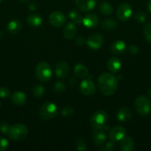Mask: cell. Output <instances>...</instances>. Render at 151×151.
Instances as JSON below:
<instances>
[{
    "label": "cell",
    "mask_w": 151,
    "mask_h": 151,
    "mask_svg": "<svg viewBox=\"0 0 151 151\" xmlns=\"http://www.w3.org/2000/svg\"><path fill=\"white\" fill-rule=\"evenodd\" d=\"M98 86L104 95L111 96L116 91L118 88V80L111 73L103 72L98 80Z\"/></svg>",
    "instance_id": "obj_1"
},
{
    "label": "cell",
    "mask_w": 151,
    "mask_h": 151,
    "mask_svg": "<svg viewBox=\"0 0 151 151\" xmlns=\"http://www.w3.org/2000/svg\"><path fill=\"white\" fill-rule=\"evenodd\" d=\"M139 47L136 45H131L129 47V52H130V54L132 55H136L139 52Z\"/></svg>",
    "instance_id": "obj_38"
},
{
    "label": "cell",
    "mask_w": 151,
    "mask_h": 151,
    "mask_svg": "<svg viewBox=\"0 0 151 151\" xmlns=\"http://www.w3.org/2000/svg\"><path fill=\"white\" fill-rule=\"evenodd\" d=\"M42 22V17L37 13H33V14L29 15L27 18L28 24L33 27H38L41 26Z\"/></svg>",
    "instance_id": "obj_23"
},
{
    "label": "cell",
    "mask_w": 151,
    "mask_h": 151,
    "mask_svg": "<svg viewBox=\"0 0 151 151\" xmlns=\"http://www.w3.org/2000/svg\"><path fill=\"white\" fill-rule=\"evenodd\" d=\"M118 26V23L114 19H106L103 20L101 23V27L104 30L110 31L113 30Z\"/></svg>",
    "instance_id": "obj_25"
},
{
    "label": "cell",
    "mask_w": 151,
    "mask_h": 151,
    "mask_svg": "<svg viewBox=\"0 0 151 151\" xmlns=\"http://www.w3.org/2000/svg\"><path fill=\"white\" fill-rule=\"evenodd\" d=\"M29 7H30V8L31 10H34L36 8V4H35V5H34L33 3L32 2V3H30V4Z\"/></svg>",
    "instance_id": "obj_40"
},
{
    "label": "cell",
    "mask_w": 151,
    "mask_h": 151,
    "mask_svg": "<svg viewBox=\"0 0 151 151\" xmlns=\"http://www.w3.org/2000/svg\"><path fill=\"white\" fill-rule=\"evenodd\" d=\"M80 91L84 95L90 96L96 93V87L91 80L85 79L80 83Z\"/></svg>",
    "instance_id": "obj_9"
},
{
    "label": "cell",
    "mask_w": 151,
    "mask_h": 151,
    "mask_svg": "<svg viewBox=\"0 0 151 151\" xmlns=\"http://www.w3.org/2000/svg\"><path fill=\"white\" fill-rule=\"evenodd\" d=\"M125 134L126 129L124 128V127L121 126V125H116L110 131L109 139L111 141L115 142L121 141L125 137Z\"/></svg>",
    "instance_id": "obj_10"
},
{
    "label": "cell",
    "mask_w": 151,
    "mask_h": 151,
    "mask_svg": "<svg viewBox=\"0 0 151 151\" xmlns=\"http://www.w3.org/2000/svg\"><path fill=\"white\" fill-rule=\"evenodd\" d=\"M76 148L78 150L84 151L87 149V145H86L85 142L82 139H78L76 141Z\"/></svg>",
    "instance_id": "obj_35"
},
{
    "label": "cell",
    "mask_w": 151,
    "mask_h": 151,
    "mask_svg": "<svg viewBox=\"0 0 151 151\" xmlns=\"http://www.w3.org/2000/svg\"><path fill=\"white\" fill-rule=\"evenodd\" d=\"M65 90V85L62 82H56L53 86V91L56 94H60L62 93Z\"/></svg>",
    "instance_id": "obj_31"
},
{
    "label": "cell",
    "mask_w": 151,
    "mask_h": 151,
    "mask_svg": "<svg viewBox=\"0 0 151 151\" xmlns=\"http://www.w3.org/2000/svg\"><path fill=\"white\" fill-rule=\"evenodd\" d=\"M135 148V142L130 137H124L120 141V149L122 151H132Z\"/></svg>",
    "instance_id": "obj_19"
},
{
    "label": "cell",
    "mask_w": 151,
    "mask_h": 151,
    "mask_svg": "<svg viewBox=\"0 0 151 151\" xmlns=\"http://www.w3.org/2000/svg\"><path fill=\"white\" fill-rule=\"evenodd\" d=\"M18 1H23V2H24V1H28V0H18Z\"/></svg>",
    "instance_id": "obj_44"
},
{
    "label": "cell",
    "mask_w": 151,
    "mask_h": 151,
    "mask_svg": "<svg viewBox=\"0 0 151 151\" xmlns=\"http://www.w3.org/2000/svg\"><path fill=\"white\" fill-rule=\"evenodd\" d=\"M147 6V8L148 10H150V12H151V0H149V1H148Z\"/></svg>",
    "instance_id": "obj_41"
},
{
    "label": "cell",
    "mask_w": 151,
    "mask_h": 151,
    "mask_svg": "<svg viewBox=\"0 0 151 151\" xmlns=\"http://www.w3.org/2000/svg\"><path fill=\"white\" fill-rule=\"evenodd\" d=\"M103 147H102V150L103 151H112L115 149V143L113 141L107 142L105 145H103Z\"/></svg>",
    "instance_id": "obj_34"
},
{
    "label": "cell",
    "mask_w": 151,
    "mask_h": 151,
    "mask_svg": "<svg viewBox=\"0 0 151 151\" xmlns=\"http://www.w3.org/2000/svg\"><path fill=\"white\" fill-rule=\"evenodd\" d=\"M126 44L123 41L118 40L113 43L110 47V50L113 54L115 55H121L124 53L126 51Z\"/></svg>",
    "instance_id": "obj_16"
},
{
    "label": "cell",
    "mask_w": 151,
    "mask_h": 151,
    "mask_svg": "<svg viewBox=\"0 0 151 151\" xmlns=\"http://www.w3.org/2000/svg\"><path fill=\"white\" fill-rule=\"evenodd\" d=\"M0 107H1V102H0Z\"/></svg>",
    "instance_id": "obj_46"
},
{
    "label": "cell",
    "mask_w": 151,
    "mask_h": 151,
    "mask_svg": "<svg viewBox=\"0 0 151 151\" xmlns=\"http://www.w3.org/2000/svg\"><path fill=\"white\" fill-rule=\"evenodd\" d=\"M135 19L139 23H144L147 19V15L142 11H139L135 14Z\"/></svg>",
    "instance_id": "obj_30"
},
{
    "label": "cell",
    "mask_w": 151,
    "mask_h": 151,
    "mask_svg": "<svg viewBox=\"0 0 151 151\" xmlns=\"http://www.w3.org/2000/svg\"><path fill=\"white\" fill-rule=\"evenodd\" d=\"M108 114L103 110L95 112L90 118V125L95 130H102L107 125Z\"/></svg>",
    "instance_id": "obj_5"
},
{
    "label": "cell",
    "mask_w": 151,
    "mask_h": 151,
    "mask_svg": "<svg viewBox=\"0 0 151 151\" xmlns=\"http://www.w3.org/2000/svg\"><path fill=\"white\" fill-rule=\"evenodd\" d=\"M144 35L145 39L151 43V23L147 24L144 27Z\"/></svg>",
    "instance_id": "obj_29"
},
{
    "label": "cell",
    "mask_w": 151,
    "mask_h": 151,
    "mask_svg": "<svg viewBox=\"0 0 151 151\" xmlns=\"http://www.w3.org/2000/svg\"><path fill=\"white\" fill-rule=\"evenodd\" d=\"M58 109L56 104L51 102L43 103L39 108L38 116L42 120H49L53 119L57 115Z\"/></svg>",
    "instance_id": "obj_3"
},
{
    "label": "cell",
    "mask_w": 151,
    "mask_h": 151,
    "mask_svg": "<svg viewBox=\"0 0 151 151\" xmlns=\"http://www.w3.org/2000/svg\"><path fill=\"white\" fill-rule=\"evenodd\" d=\"M131 110L129 108L122 107L118 109L116 114V119L120 122H126L130 120L132 117Z\"/></svg>",
    "instance_id": "obj_15"
},
{
    "label": "cell",
    "mask_w": 151,
    "mask_h": 151,
    "mask_svg": "<svg viewBox=\"0 0 151 151\" xmlns=\"http://www.w3.org/2000/svg\"><path fill=\"white\" fill-rule=\"evenodd\" d=\"M49 23L54 27H61L66 22V16L60 11H54L51 13L48 18Z\"/></svg>",
    "instance_id": "obj_8"
},
{
    "label": "cell",
    "mask_w": 151,
    "mask_h": 151,
    "mask_svg": "<svg viewBox=\"0 0 151 151\" xmlns=\"http://www.w3.org/2000/svg\"><path fill=\"white\" fill-rule=\"evenodd\" d=\"M76 5L82 12H90L96 7V0H75Z\"/></svg>",
    "instance_id": "obj_12"
},
{
    "label": "cell",
    "mask_w": 151,
    "mask_h": 151,
    "mask_svg": "<svg viewBox=\"0 0 151 151\" xmlns=\"http://www.w3.org/2000/svg\"><path fill=\"white\" fill-rule=\"evenodd\" d=\"M44 86L41 84H36L32 88V92L33 94L36 97H41L44 94Z\"/></svg>",
    "instance_id": "obj_28"
},
{
    "label": "cell",
    "mask_w": 151,
    "mask_h": 151,
    "mask_svg": "<svg viewBox=\"0 0 151 151\" xmlns=\"http://www.w3.org/2000/svg\"><path fill=\"white\" fill-rule=\"evenodd\" d=\"M133 10L131 6L127 3H122L117 8L115 15L116 17L121 22H126L132 16Z\"/></svg>",
    "instance_id": "obj_7"
},
{
    "label": "cell",
    "mask_w": 151,
    "mask_h": 151,
    "mask_svg": "<svg viewBox=\"0 0 151 151\" xmlns=\"http://www.w3.org/2000/svg\"><path fill=\"white\" fill-rule=\"evenodd\" d=\"M74 75L78 78H84L88 76V69L84 65L78 63L74 67Z\"/></svg>",
    "instance_id": "obj_24"
},
{
    "label": "cell",
    "mask_w": 151,
    "mask_h": 151,
    "mask_svg": "<svg viewBox=\"0 0 151 151\" xmlns=\"http://www.w3.org/2000/svg\"><path fill=\"white\" fill-rule=\"evenodd\" d=\"M107 139V136L105 131L102 130H96L93 135V142L97 147L102 146L105 143Z\"/></svg>",
    "instance_id": "obj_18"
},
{
    "label": "cell",
    "mask_w": 151,
    "mask_h": 151,
    "mask_svg": "<svg viewBox=\"0 0 151 151\" xmlns=\"http://www.w3.org/2000/svg\"><path fill=\"white\" fill-rule=\"evenodd\" d=\"M82 24L87 28H94L99 24V17L95 13H89L83 18Z\"/></svg>",
    "instance_id": "obj_14"
},
{
    "label": "cell",
    "mask_w": 151,
    "mask_h": 151,
    "mask_svg": "<svg viewBox=\"0 0 151 151\" xmlns=\"http://www.w3.org/2000/svg\"><path fill=\"white\" fill-rule=\"evenodd\" d=\"M11 101L15 106H24L27 103V97L22 91H16L11 95Z\"/></svg>",
    "instance_id": "obj_17"
},
{
    "label": "cell",
    "mask_w": 151,
    "mask_h": 151,
    "mask_svg": "<svg viewBox=\"0 0 151 151\" xmlns=\"http://www.w3.org/2000/svg\"><path fill=\"white\" fill-rule=\"evenodd\" d=\"M68 16H69L70 19L73 21L76 24H82V16H81L79 13L76 10H71L68 13Z\"/></svg>",
    "instance_id": "obj_27"
},
{
    "label": "cell",
    "mask_w": 151,
    "mask_h": 151,
    "mask_svg": "<svg viewBox=\"0 0 151 151\" xmlns=\"http://www.w3.org/2000/svg\"><path fill=\"white\" fill-rule=\"evenodd\" d=\"M69 72L70 66L66 61H60L56 66L55 72L57 78L61 79L67 78L69 75Z\"/></svg>",
    "instance_id": "obj_13"
},
{
    "label": "cell",
    "mask_w": 151,
    "mask_h": 151,
    "mask_svg": "<svg viewBox=\"0 0 151 151\" xmlns=\"http://www.w3.org/2000/svg\"><path fill=\"white\" fill-rule=\"evenodd\" d=\"M7 30L12 34H17L22 28V24L19 19H15L7 24Z\"/></svg>",
    "instance_id": "obj_22"
},
{
    "label": "cell",
    "mask_w": 151,
    "mask_h": 151,
    "mask_svg": "<svg viewBox=\"0 0 151 151\" xmlns=\"http://www.w3.org/2000/svg\"><path fill=\"white\" fill-rule=\"evenodd\" d=\"M10 96V91L5 87H0V97L7 99Z\"/></svg>",
    "instance_id": "obj_33"
},
{
    "label": "cell",
    "mask_w": 151,
    "mask_h": 151,
    "mask_svg": "<svg viewBox=\"0 0 151 151\" xmlns=\"http://www.w3.org/2000/svg\"><path fill=\"white\" fill-rule=\"evenodd\" d=\"M28 134L27 127L23 124H14L10 126L7 132L9 138L13 141H21L26 138Z\"/></svg>",
    "instance_id": "obj_2"
},
{
    "label": "cell",
    "mask_w": 151,
    "mask_h": 151,
    "mask_svg": "<svg viewBox=\"0 0 151 151\" xmlns=\"http://www.w3.org/2000/svg\"><path fill=\"white\" fill-rule=\"evenodd\" d=\"M104 41L105 39L103 35L99 33H95L89 37L87 41V44L92 50H98L102 47Z\"/></svg>",
    "instance_id": "obj_11"
},
{
    "label": "cell",
    "mask_w": 151,
    "mask_h": 151,
    "mask_svg": "<svg viewBox=\"0 0 151 151\" xmlns=\"http://www.w3.org/2000/svg\"><path fill=\"white\" fill-rule=\"evenodd\" d=\"M77 32L76 27L75 24L73 22H70L68 23L66 26L63 29V34L64 36L67 38V39H73L74 37L76 36Z\"/></svg>",
    "instance_id": "obj_20"
},
{
    "label": "cell",
    "mask_w": 151,
    "mask_h": 151,
    "mask_svg": "<svg viewBox=\"0 0 151 151\" xmlns=\"http://www.w3.org/2000/svg\"><path fill=\"white\" fill-rule=\"evenodd\" d=\"M1 37H2V32H1V31H0V39H1Z\"/></svg>",
    "instance_id": "obj_43"
},
{
    "label": "cell",
    "mask_w": 151,
    "mask_h": 151,
    "mask_svg": "<svg viewBox=\"0 0 151 151\" xmlns=\"http://www.w3.org/2000/svg\"><path fill=\"white\" fill-rule=\"evenodd\" d=\"M1 1H2V0H0V3H1Z\"/></svg>",
    "instance_id": "obj_45"
},
{
    "label": "cell",
    "mask_w": 151,
    "mask_h": 151,
    "mask_svg": "<svg viewBox=\"0 0 151 151\" xmlns=\"http://www.w3.org/2000/svg\"><path fill=\"white\" fill-rule=\"evenodd\" d=\"M61 113H62V116H65V117L70 116L73 114V109L72 107H70V106H65L62 109V112Z\"/></svg>",
    "instance_id": "obj_32"
},
{
    "label": "cell",
    "mask_w": 151,
    "mask_h": 151,
    "mask_svg": "<svg viewBox=\"0 0 151 151\" xmlns=\"http://www.w3.org/2000/svg\"><path fill=\"white\" fill-rule=\"evenodd\" d=\"M99 10L105 16H110L113 11V7L107 1H102L99 4Z\"/></svg>",
    "instance_id": "obj_26"
},
{
    "label": "cell",
    "mask_w": 151,
    "mask_h": 151,
    "mask_svg": "<svg viewBox=\"0 0 151 151\" xmlns=\"http://www.w3.org/2000/svg\"><path fill=\"white\" fill-rule=\"evenodd\" d=\"M76 44L78 46H83L84 45V44H85V40H84V38H83V37H78V38L76 39Z\"/></svg>",
    "instance_id": "obj_39"
},
{
    "label": "cell",
    "mask_w": 151,
    "mask_h": 151,
    "mask_svg": "<svg viewBox=\"0 0 151 151\" xmlns=\"http://www.w3.org/2000/svg\"><path fill=\"white\" fill-rule=\"evenodd\" d=\"M136 111L142 116H147L151 111V103L144 96H139L134 102Z\"/></svg>",
    "instance_id": "obj_6"
},
{
    "label": "cell",
    "mask_w": 151,
    "mask_h": 151,
    "mask_svg": "<svg viewBox=\"0 0 151 151\" xmlns=\"http://www.w3.org/2000/svg\"><path fill=\"white\" fill-rule=\"evenodd\" d=\"M36 76L41 82H47L53 76L51 66L47 62H40L36 68Z\"/></svg>",
    "instance_id": "obj_4"
},
{
    "label": "cell",
    "mask_w": 151,
    "mask_h": 151,
    "mask_svg": "<svg viewBox=\"0 0 151 151\" xmlns=\"http://www.w3.org/2000/svg\"><path fill=\"white\" fill-rule=\"evenodd\" d=\"M9 128H10V125L7 122H1L0 124V132L2 133L3 134H7Z\"/></svg>",
    "instance_id": "obj_37"
},
{
    "label": "cell",
    "mask_w": 151,
    "mask_h": 151,
    "mask_svg": "<svg viewBox=\"0 0 151 151\" xmlns=\"http://www.w3.org/2000/svg\"><path fill=\"white\" fill-rule=\"evenodd\" d=\"M148 95L151 97V87L149 88V90H148Z\"/></svg>",
    "instance_id": "obj_42"
},
{
    "label": "cell",
    "mask_w": 151,
    "mask_h": 151,
    "mask_svg": "<svg viewBox=\"0 0 151 151\" xmlns=\"http://www.w3.org/2000/svg\"><path fill=\"white\" fill-rule=\"evenodd\" d=\"M107 66V69L110 72H112V73H116V72H118L121 69V62L117 58H111L108 60Z\"/></svg>",
    "instance_id": "obj_21"
},
{
    "label": "cell",
    "mask_w": 151,
    "mask_h": 151,
    "mask_svg": "<svg viewBox=\"0 0 151 151\" xmlns=\"http://www.w3.org/2000/svg\"><path fill=\"white\" fill-rule=\"evenodd\" d=\"M9 142L4 137H0V151H4L8 147Z\"/></svg>",
    "instance_id": "obj_36"
}]
</instances>
